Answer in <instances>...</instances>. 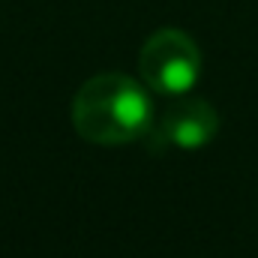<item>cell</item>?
Returning <instances> with one entry per match:
<instances>
[{
	"label": "cell",
	"instance_id": "1",
	"mask_svg": "<svg viewBox=\"0 0 258 258\" xmlns=\"http://www.w3.org/2000/svg\"><path fill=\"white\" fill-rule=\"evenodd\" d=\"M153 123V105L147 90L120 72H102L87 78L72 99V126L93 144H129Z\"/></svg>",
	"mask_w": 258,
	"mask_h": 258
},
{
	"label": "cell",
	"instance_id": "2",
	"mask_svg": "<svg viewBox=\"0 0 258 258\" xmlns=\"http://www.w3.org/2000/svg\"><path fill=\"white\" fill-rule=\"evenodd\" d=\"M138 72L150 90L180 96L192 87L201 72V51L189 33L165 27V30H156L141 45Z\"/></svg>",
	"mask_w": 258,
	"mask_h": 258
},
{
	"label": "cell",
	"instance_id": "3",
	"mask_svg": "<svg viewBox=\"0 0 258 258\" xmlns=\"http://www.w3.org/2000/svg\"><path fill=\"white\" fill-rule=\"evenodd\" d=\"M216 129H219V117L210 102L177 99L162 111L156 123V138L180 150H195V147H204L216 135Z\"/></svg>",
	"mask_w": 258,
	"mask_h": 258
}]
</instances>
